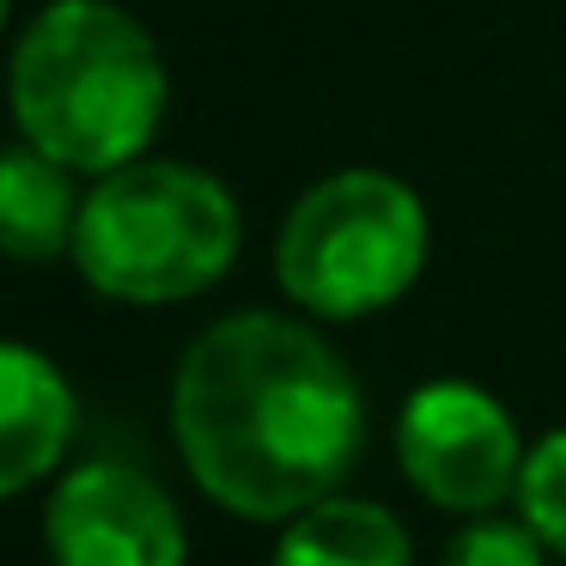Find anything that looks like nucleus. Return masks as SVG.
I'll return each instance as SVG.
<instances>
[{
  "mask_svg": "<svg viewBox=\"0 0 566 566\" xmlns=\"http://www.w3.org/2000/svg\"><path fill=\"white\" fill-rule=\"evenodd\" d=\"M171 439L189 481L220 512L293 524L354 469L366 396L311 317L232 311L177 359Z\"/></svg>",
  "mask_w": 566,
  "mask_h": 566,
  "instance_id": "1",
  "label": "nucleus"
},
{
  "mask_svg": "<svg viewBox=\"0 0 566 566\" xmlns=\"http://www.w3.org/2000/svg\"><path fill=\"white\" fill-rule=\"evenodd\" d=\"M165 111V50L116 0H43L7 50L13 135L86 184L147 159Z\"/></svg>",
  "mask_w": 566,
  "mask_h": 566,
  "instance_id": "2",
  "label": "nucleus"
},
{
  "mask_svg": "<svg viewBox=\"0 0 566 566\" xmlns=\"http://www.w3.org/2000/svg\"><path fill=\"white\" fill-rule=\"evenodd\" d=\"M244 250L238 196L189 159H147L86 184L74 274L111 305H189L232 274Z\"/></svg>",
  "mask_w": 566,
  "mask_h": 566,
  "instance_id": "3",
  "label": "nucleus"
},
{
  "mask_svg": "<svg viewBox=\"0 0 566 566\" xmlns=\"http://www.w3.org/2000/svg\"><path fill=\"white\" fill-rule=\"evenodd\" d=\"M432 256V213L408 177L342 165L286 208L274 281L311 323H359L415 293Z\"/></svg>",
  "mask_w": 566,
  "mask_h": 566,
  "instance_id": "4",
  "label": "nucleus"
},
{
  "mask_svg": "<svg viewBox=\"0 0 566 566\" xmlns=\"http://www.w3.org/2000/svg\"><path fill=\"white\" fill-rule=\"evenodd\" d=\"M524 457L512 408L469 378H427L396 415L402 481L439 512L481 517L505 505L517 493Z\"/></svg>",
  "mask_w": 566,
  "mask_h": 566,
  "instance_id": "5",
  "label": "nucleus"
},
{
  "mask_svg": "<svg viewBox=\"0 0 566 566\" xmlns=\"http://www.w3.org/2000/svg\"><path fill=\"white\" fill-rule=\"evenodd\" d=\"M43 548L50 566H189V524L147 469L92 457L55 481Z\"/></svg>",
  "mask_w": 566,
  "mask_h": 566,
  "instance_id": "6",
  "label": "nucleus"
},
{
  "mask_svg": "<svg viewBox=\"0 0 566 566\" xmlns=\"http://www.w3.org/2000/svg\"><path fill=\"white\" fill-rule=\"evenodd\" d=\"M74 420L80 402L67 371L31 342H0V500L62 469Z\"/></svg>",
  "mask_w": 566,
  "mask_h": 566,
  "instance_id": "7",
  "label": "nucleus"
},
{
  "mask_svg": "<svg viewBox=\"0 0 566 566\" xmlns=\"http://www.w3.org/2000/svg\"><path fill=\"white\" fill-rule=\"evenodd\" d=\"M80 177L38 153L31 140H0V256L43 269V262L74 256L80 226Z\"/></svg>",
  "mask_w": 566,
  "mask_h": 566,
  "instance_id": "8",
  "label": "nucleus"
},
{
  "mask_svg": "<svg viewBox=\"0 0 566 566\" xmlns=\"http://www.w3.org/2000/svg\"><path fill=\"white\" fill-rule=\"evenodd\" d=\"M274 566H415V536L384 500L329 493L281 524Z\"/></svg>",
  "mask_w": 566,
  "mask_h": 566,
  "instance_id": "9",
  "label": "nucleus"
},
{
  "mask_svg": "<svg viewBox=\"0 0 566 566\" xmlns=\"http://www.w3.org/2000/svg\"><path fill=\"white\" fill-rule=\"evenodd\" d=\"M512 500H517V517H524L554 554H566V427L542 432V439L530 444Z\"/></svg>",
  "mask_w": 566,
  "mask_h": 566,
  "instance_id": "10",
  "label": "nucleus"
},
{
  "mask_svg": "<svg viewBox=\"0 0 566 566\" xmlns=\"http://www.w3.org/2000/svg\"><path fill=\"white\" fill-rule=\"evenodd\" d=\"M548 542L524 524V517H463L451 542H444V566H542Z\"/></svg>",
  "mask_w": 566,
  "mask_h": 566,
  "instance_id": "11",
  "label": "nucleus"
},
{
  "mask_svg": "<svg viewBox=\"0 0 566 566\" xmlns=\"http://www.w3.org/2000/svg\"><path fill=\"white\" fill-rule=\"evenodd\" d=\"M13 7H19V0H0V38L13 31Z\"/></svg>",
  "mask_w": 566,
  "mask_h": 566,
  "instance_id": "12",
  "label": "nucleus"
}]
</instances>
